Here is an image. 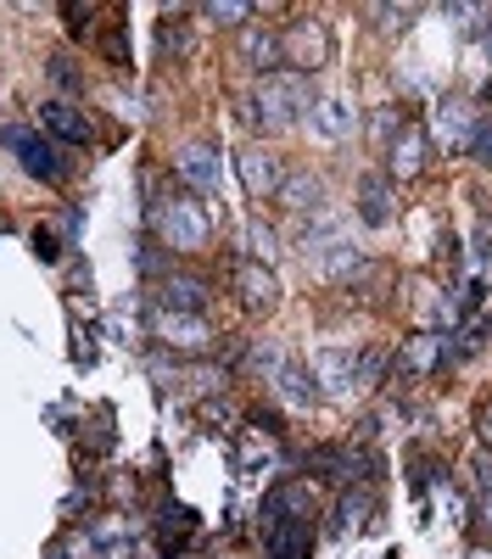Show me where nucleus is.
<instances>
[{"mask_svg": "<svg viewBox=\"0 0 492 559\" xmlns=\"http://www.w3.org/2000/svg\"><path fill=\"white\" fill-rule=\"evenodd\" d=\"M370 17H375L381 28H403V17H409V12H403V7H375Z\"/></svg>", "mask_w": 492, "mask_h": 559, "instance_id": "obj_26", "label": "nucleus"}, {"mask_svg": "<svg viewBox=\"0 0 492 559\" xmlns=\"http://www.w3.org/2000/svg\"><path fill=\"white\" fill-rule=\"evenodd\" d=\"M320 476H341V481H370V453H320Z\"/></svg>", "mask_w": 492, "mask_h": 559, "instance_id": "obj_19", "label": "nucleus"}, {"mask_svg": "<svg viewBox=\"0 0 492 559\" xmlns=\"http://www.w3.org/2000/svg\"><path fill=\"white\" fill-rule=\"evenodd\" d=\"M436 353H442V342H436L431 331H425V336H409V347H403V376H409V381L425 376V369L436 364Z\"/></svg>", "mask_w": 492, "mask_h": 559, "instance_id": "obj_20", "label": "nucleus"}, {"mask_svg": "<svg viewBox=\"0 0 492 559\" xmlns=\"http://www.w3.org/2000/svg\"><path fill=\"white\" fill-rule=\"evenodd\" d=\"M51 84H62V90H79V68H73V57H51Z\"/></svg>", "mask_w": 492, "mask_h": 559, "instance_id": "obj_25", "label": "nucleus"}, {"mask_svg": "<svg viewBox=\"0 0 492 559\" xmlns=\"http://www.w3.org/2000/svg\"><path fill=\"white\" fill-rule=\"evenodd\" d=\"M202 17H213V23H252V7L247 0H207Z\"/></svg>", "mask_w": 492, "mask_h": 559, "instance_id": "obj_21", "label": "nucleus"}, {"mask_svg": "<svg viewBox=\"0 0 492 559\" xmlns=\"http://www.w3.org/2000/svg\"><path fill=\"white\" fill-rule=\"evenodd\" d=\"M236 297H241V313H247V319L275 313V308H280V280H275V269L257 263V258H241V263H236Z\"/></svg>", "mask_w": 492, "mask_h": 559, "instance_id": "obj_4", "label": "nucleus"}, {"mask_svg": "<svg viewBox=\"0 0 492 559\" xmlns=\"http://www.w3.org/2000/svg\"><path fill=\"white\" fill-rule=\"evenodd\" d=\"M470 559H492V548H470Z\"/></svg>", "mask_w": 492, "mask_h": 559, "instance_id": "obj_33", "label": "nucleus"}, {"mask_svg": "<svg viewBox=\"0 0 492 559\" xmlns=\"http://www.w3.org/2000/svg\"><path fill=\"white\" fill-rule=\"evenodd\" d=\"M157 302H163V313H202L207 286H202L196 274H168L163 286H157Z\"/></svg>", "mask_w": 492, "mask_h": 559, "instance_id": "obj_12", "label": "nucleus"}, {"mask_svg": "<svg viewBox=\"0 0 492 559\" xmlns=\"http://www.w3.org/2000/svg\"><path fill=\"white\" fill-rule=\"evenodd\" d=\"M236 174H241V185H247V197H275L280 191V157L275 152H263V146H247L241 157H236Z\"/></svg>", "mask_w": 492, "mask_h": 559, "instance_id": "obj_6", "label": "nucleus"}, {"mask_svg": "<svg viewBox=\"0 0 492 559\" xmlns=\"http://www.w3.org/2000/svg\"><path fill=\"white\" fill-rule=\"evenodd\" d=\"M308 123H313V134H320V140H341V134H352V107L341 96H320V102L308 107Z\"/></svg>", "mask_w": 492, "mask_h": 559, "instance_id": "obj_14", "label": "nucleus"}, {"mask_svg": "<svg viewBox=\"0 0 492 559\" xmlns=\"http://www.w3.org/2000/svg\"><path fill=\"white\" fill-rule=\"evenodd\" d=\"M179 179H185L196 197H213V191H218V152L207 146V140H202V146L179 152Z\"/></svg>", "mask_w": 492, "mask_h": 559, "instance_id": "obj_9", "label": "nucleus"}, {"mask_svg": "<svg viewBox=\"0 0 492 559\" xmlns=\"http://www.w3.org/2000/svg\"><path fill=\"white\" fill-rule=\"evenodd\" d=\"M163 51H173V57L185 51V28H168V34H163Z\"/></svg>", "mask_w": 492, "mask_h": 559, "instance_id": "obj_29", "label": "nucleus"}, {"mask_svg": "<svg viewBox=\"0 0 492 559\" xmlns=\"http://www.w3.org/2000/svg\"><path fill=\"white\" fill-rule=\"evenodd\" d=\"M476 521H481V526L492 532V492H481V515H476Z\"/></svg>", "mask_w": 492, "mask_h": 559, "instance_id": "obj_32", "label": "nucleus"}, {"mask_svg": "<svg viewBox=\"0 0 492 559\" xmlns=\"http://www.w3.org/2000/svg\"><path fill=\"white\" fill-rule=\"evenodd\" d=\"M241 62H247L257 79H268V73L286 68V51H280V39L268 34V28H247V34H241Z\"/></svg>", "mask_w": 492, "mask_h": 559, "instance_id": "obj_10", "label": "nucleus"}, {"mask_svg": "<svg viewBox=\"0 0 492 559\" xmlns=\"http://www.w3.org/2000/svg\"><path fill=\"white\" fill-rule=\"evenodd\" d=\"M39 123H45V134L68 140V146H84V140H89L84 112H79V107H68V102H45V107H39Z\"/></svg>", "mask_w": 492, "mask_h": 559, "instance_id": "obj_13", "label": "nucleus"}, {"mask_svg": "<svg viewBox=\"0 0 492 559\" xmlns=\"http://www.w3.org/2000/svg\"><path fill=\"white\" fill-rule=\"evenodd\" d=\"M152 218H157V236H163V247H173V252H202V247H207V236H213L207 207H202V197H196V191L157 197Z\"/></svg>", "mask_w": 492, "mask_h": 559, "instance_id": "obj_2", "label": "nucleus"}, {"mask_svg": "<svg viewBox=\"0 0 492 559\" xmlns=\"http://www.w3.org/2000/svg\"><path fill=\"white\" fill-rule=\"evenodd\" d=\"M375 376H386V353L370 347V353H358V386H370Z\"/></svg>", "mask_w": 492, "mask_h": 559, "instance_id": "obj_24", "label": "nucleus"}, {"mask_svg": "<svg viewBox=\"0 0 492 559\" xmlns=\"http://www.w3.org/2000/svg\"><path fill=\"white\" fill-rule=\"evenodd\" d=\"M241 241H252V258H257V263L275 258V236H268V224H257V218L241 229Z\"/></svg>", "mask_w": 492, "mask_h": 559, "instance_id": "obj_23", "label": "nucleus"}, {"mask_svg": "<svg viewBox=\"0 0 492 559\" xmlns=\"http://www.w3.org/2000/svg\"><path fill=\"white\" fill-rule=\"evenodd\" d=\"M425 157H431V140H425V129H420V123L397 129V140H392V174H397V179H415V174L425 168Z\"/></svg>", "mask_w": 492, "mask_h": 559, "instance_id": "obj_11", "label": "nucleus"}, {"mask_svg": "<svg viewBox=\"0 0 492 559\" xmlns=\"http://www.w3.org/2000/svg\"><path fill=\"white\" fill-rule=\"evenodd\" d=\"M487 331H492V324H487Z\"/></svg>", "mask_w": 492, "mask_h": 559, "instance_id": "obj_34", "label": "nucleus"}, {"mask_svg": "<svg viewBox=\"0 0 492 559\" xmlns=\"http://www.w3.org/2000/svg\"><path fill=\"white\" fill-rule=\"evenodd\" d=\"M370 509H375V487H370V481H358V487H347V492H341V503H336V515H341L336 526H341V532H352V526H364V521H370Z\"/></svg>", "mask_w": 492, "mask_h": 559, "instance_id": "obj_17", "label": "nucleus"}, {"mask_svg": "<svg viewBox=\"0 0 492 559\" xmlns=\"http://www.w3.org/2000/svg\"><path fill=\"white\" fill-rule=\"evenodd\" d=\"M275 381H280V392H286L297 408H313V403H320V386H308V369H302L297 358H286V364L275 369Z\"/></svg>", "mask_w": 492, "mask_h": 559, "instance_id": "obj_18", "label": "nucleus"}, {"mask_svg": "<svg viewBox=\"0 0 492 559\" xmlns=\"http://www.w3.org/2000/svg\"><path fill=\"white\" fill-rule=\"evenodd\" d=\"M157 336L173 347V353H202L213 342V331L202 324V313H157Z\"/></svg>", "mask_w": 492, "mask_h": 559, "instance_id": "obj_7", "label": "nucleus"}, {"mask_svg": "<svg viewBox=\"0 0 492 559\" xmlns=\"http://www.w3.org/2000/svg\"><path fill=\"white\" fill-rule=\"evenodd\" d=\"M275 197H280L291 213H320V202H325V179H320V174H286Z\"/></svg>", "mask_w": 492, "mask_h": 559, "instance_id": "obj_15", "label": "nucleus"}, {"mask_svg": "<svg viewBox=\"0 0 492 559\" xmlns=\"http://www.w3.org/2000/svg\"><path fill=\"white\" fill-rule=\"evenodd\" d=\"M481 442L492 448V403H481Z\"/></svg>", "mask_w": 492, "mask_h": 559, "instance_id": "obj_31", "label": "nucleus"}, {"mask_svg": "<svg viewBox=\"0 0 492 559\" xmlns=\"http://www.w3.org/2000/svg\"><path fill=\"white\" fill-rule=\"evenodd\" d=\"M280 51L291 57V68L308 79V73H320L325 62H331V28L320 23V17H297L291 28H286V39H280Z\"/></svg>", "mask_w": 492, "mask_h": 559, "instance_id": "obj_3", "label": "nucleus"}, {"mask_svg": "<svg viewBox=\"0 0 492 559\" xmlns=\"http://www.w3.org/2000/svg\"><path fill=\"white\" fill-rule=\"evenodd\" d=\"M313 376H320V397H341V392L358 386V358L341 353V347H325L313 358Z\"/></svg>", "mask_w": 492, "mask_h": 559, "instance_id": "obj_8", "label": "nucleus"}, {"mask_svg": "<svg viewBox=\"0 0 492 559\" xmlns=\"http://www.w3.org/2000/svg\"><path fill=\"white\" fill-rule=\"evenodd\" d=\"M7 146L17 152V163L39 179V185H57L62 179V157H57V146H51V140H45V134H34V129H7Z\"/></svg>", "mask_w": 492, "mask_h": 559, "instance_id": "obj_5", "label": "nucleus"}, {"mask_svg": "<svg viewBox=\"0 0 492 559\" xmlns=\"http://www.w3.org/2000/svg\"><path fill=\"white\" fill-rule=\"evenodd\" d=\"M392 185L386 179H375V174H364V179H358V218H364V224H392Z\"/></svg>", "mask_w": 492, "mask_h": 559, "instance_id": "obj_16", "label": "nucleus"}, {"mask_svg": "<svg viewBox=\"0 0 492 559\" xmlns=\"http://www.w3.org/2000/svg\"><path fill=\"white\" fill-rule=\"evenodd\" d=\"M313 107V90H308V79L302 73H268V79H257V90L241 102V123L247 129H286L291 118H302Z\"/></svg>", "mask_w": 492, "mask_h": 559, "instance_id": "obj_1", "label": "nucleus"}, {"mask_svg": "<svg viewBox=\"0 0 492 559\" xmlns=\"http://www.w3.org/2000/svg\"><path fill=\"white\" fill-rule=\"evenodd\" d=\"M34 252H39L45 263H51V258H57V236H51V229H39V236H34Z\"/></svg>", "mask_w": 492, "mask_h": 559, "instance_id": "obj_27", "label": "nucleus"}, {"mask_svg": "<svg viewBox=\"0 0 492 559\" xmlns=\"http://www.w3.org/2000/svg\"><path fill=\"white\" fill-rule=\"evenodd\" d=\"M465 152H470L476 163H492V118L470 123V140H465Z\"/></svg>", "mask_w": 492, "mask_h": 559, "instance_id": "obj_22", "label": "nucleus"}, {"mask_svg": "<svg viewBox=\"0 0 492 559\" xmlns=\"http://www.w3.org/2000/svg\"><path fill=\"white\" fill-rule=\"evenodd\" d=\"M73 286L89 292V263H84V258H73Z\"/></svg>", "mask_w": 492, "mask_h": 559, "instance_id": "obj_30", "label": "nucleus"}, {"mask_svg": "<svg viewBox=\"0 0 492 559\" xmlns=\"http://www.w3.org/2000/svg\"><path fill=\"white\" fill-rule=\"evenodd\" d=\"M476 481H481V492H492V453L476 459Z\"/></svg>", "mask_w": 492, "mask_h": 559, "instance_id": "obj_28", "label": "nucleus"}]
</instances>
